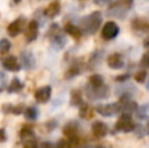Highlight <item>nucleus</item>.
<instances>
[{
	"instance_id": "obj_1",
	"label": "nucleus",
	"mask_w": 149,
	"mask_h": 148,
	"mask_svg": "<svg viewBox=\"0 0 149 148\" xmlns=\"http://www.w3.org/2000/svg\"><path fill=\"white\" fill-rule=\"evenodd\" d=\"M101 24H102V13L100 10H94L80 20V28L81 31L86 34H94L100 29Z\"/></svg>"
},
{
	"instance_id": "obj_2",
	"label": "nucleus",
	"mask_w": 149,
	"mask_h": 148,
	"mask_svg": "<svg viewBox=\"0 0 149 148\" xmlns=\"http://www.w3.org/2000/svg\"><path fill=\"white\" fill-rule=\"evenodd\" d=\"M134 5V0H116L107 10L109 16H114L118 18H123L126 16L127 10Z\"/></svg>"
},
{
	"instance_id": "obj_3",
	"label": "nucleus",
	"mask_w": 149,
	"mask_h": 148,
	"mask_svg": "<svg viewBox=\"0 0 149 148\" xmlns=\"http://www.w3.org/2000/svg\"><path fill=\"white\" fill-rule=\"evenodd\" d=\"M85 94L89 100L92 101H97V100H105L110 96V88L107 85H101V87H92L88 85L85 89Z\"/></svg>"
},
{
	"instance_id": "obj_4",
	"label": "nucleus",
	"mask_w": 149,
	"mask_h": 148,
	"mask_svg": "<svg viewBox=\"0 0 149 148\" xmlns=\"http://www.w3.org/2000/svg\"><path fill=\"white\" fill-rule=\"evenodd\" d=\"M136 128V125L132 121L131 115L124 113L119 117L118 122L115 123V131H122V133H132Z\"/></svg>"
},
{
	"instance_id": "obj_5",
	"label": "nucleus",
	"mask_w": 149,
	"mask_h": 148,
	"mask_svg": "<svg viewBox=\"0 0 149 148\" xmlns=\"http://www.w3.org/2000/svg\"><path fill=\"white\" fill-rule=\"evenodd\" d=\"M95 112H97L98 114H101L102 117H113V115L122 112V108H120V104L113 102V104L98 105V106L95 108Z\"/></svg>"
},
{
	"instance_id": "obj_6",
	"label": "nucleus",
	"mask_w": 149,
	"mask_h": 148,
	"mask_svg": "<svg viewBox=\"0 0 149 148\" xmlns=\"http://www.w3.org/2000/svg\"><path fill=\"white\" fill-rule=\"evenodd\" d=\"M119 31H120V29H119V25L116 22H114V21H109V22H106L105 25H103L102 28V38L106 39V41H110V39H114L118 37Z\"/></svg>"
},
{
	"instance_id": "obj_7",
	"label": "nucleus",
	"mask_w": 149,
	"mask_h": 148,
	"mask_svg": "<svg viewBox=\"0 0 149 148\" xmlns=\"http://www.w3.org/2000/svg\"><path fill=\"white\" fill-rule=\"evenodd\" d=\"M20 60L22 68L25 70H33L36 67V58L31 51H22L20 54Z\"/></svg>"
},
{
	"instance_id": "obj_8",
	"label": "nucleus",
	"mask_w": 149,
	"mask_h": 148,
	"mask_svg": "<svg viewBox=\"0 0 149 148\" xmlns=\"http://www.w3.org/2000/svg\"><path fill=\"white\" fill-rule=\"evenodd\" d=\"M107 66L111 70H120L124 66V60L119 52H114V54L109 55L107 58Z\"/></svg>"
},
{
	"instance_id": "obj_9",
	"label": "nucleus",
	"mask_w": 149,
	"mask_h": 148,
	"mask_svg": "<svg viewBox=\"0 0 149 148\" xmlns=\"http://www.w3.org/2000/svg\"><path fill=\"white\" fill-rule=\"evenodd\" d=\"M3 67L7 71H10V72H17V71L21 70V63H18L16 57L9 55L5 59H3Z\"/></svg>"
},
{
	"instance_id": "obj_10",
	"label": "nucleus",
	"mask_w": 149,
	"mask_h": 148,
	"mask_svg": "<svg viewBox=\"0 0 149 148\" xmlns=\"http://www.w3.org/2000/svg\"><path fill=\"white\" fill-rule=\"evenodd\" d=\"M92 133L97 139H102V138H105V136L107 135L109 128L103 122L97 121V122H94L92 125Z\"/></svg>"
},
{
	"instance_id": "obj_11",
	"label": "nucleus",
	"mask_w": 149,
	"mask_h": 148,
	"mask_svg": "<svg viewBox=\"0 0 149 148\" xmlns=\"http://www.w3.org/2000/svg\"><path fill=\"white\" fill-rule=\"evenodd\" d=\"M24 21L25 20H24L22 17H20V18H17V20H15L13 22H10L7 28L8 34H9L10 37L18 36V34L21 33V30H22V28H24Z\"/></svg>"
},
{
	"instance_id": "obj_12",
	"label": "nucleus",
	"mask_w": 149,
	"mask_h": 148,
	"mask_svg": "<svg viewBox=\"0 0 149 148\" xmlns=\"http://www.w3.org/2000/svg\"><path fill=\"white\" fill-rule=\"evenodd\" d=\"M51 97V87L50 85H45L42 88H39L38 91L36 92V100L39 104H45L47 102Z\"/></svg>"
},
{
	"instance_id": "obj_13",
	"label": "nucleus",
	"mask_w": 149,
	"mask_h": 148,
	"mask_svg": "<svg viewBox=\"0 0 149 148\" xmlns=\"http://www.w3.org/2000/svg\"><path fill=\"white\" fill-rule=\"evenodd\" d=\"M38 29H39V25L36 20H31L28 25V29H26V41L28 42H33L34 39H37L38 37Z\"/></svg>"
},
{
	"instance_id": "obj_14",
	"label": "nucleus",
	"mask_w": 149,
	"mask_h": 148,
	"mask_svg": "<svg viewBox=\"0 0 149 148\" xmlns=\"http://www.w3.org/2000/svg\"><path fill=\"white\" fill-rule=\"evenodd\" d=\"M63 134L67 136L68 139H73L79 136V125L76 122H70L64 126L63 128Z\"/></svg>"
},
{
	"instance_id": "obj_15",
	"label": "nucleus",
	"mask_w": 149,
	"mask_h": 148,
	"mask_svg": "<svg viewBox=\"0 0 149 148\" xmlns=\"http://www.w3.org/2000/svg\"><path fill=\"white\" fill-rule=\"evenodd\" d=\"M59 13H60V3L59 1H51L47 5L46 9H45V15L50 18L56 17Z\"/></svg>"
},
{
	"instance_id": "obj_16",
	"label": "nucleus",
	"mask_w": 149,
	"mask_h": 148,
	"mask_svg": "<svg viewBox=\"0 0 149 148\" xmlns=\"http://www.w3.org/2000/svg\"><path fill=\"white\" fill-rule=\"evenodd\" d=\"M65 43H67V39L60 33H55V36L51 37V46L55 50H62L65 46Z\"/></svg>"
},
{
	"instance_id": "obj_17",
	"label": "nucleus",
	"mask_w": 149,
	"mask_h": 148,
	"mask_svg": "<svg viewBox=\"0 0 149 148\" xmlns=\"http://www.w3.org/2000/svg\"><path fill=\"white\" fill-rule=\"evenodd\" d=\"M132 28L139 31H147L149 29V22L144 18H135L132 21Z\"/></svg>"
},
{
	"instance_id": "obj_18",
	"label": "nucleus",
	"mask_w": 149,
	"mask_h": 148,
	"mask_svg": "<svg viewBox=\"0 0 149 148\" xmlns=\"http://www.w3.org/2000/svg\"><path fill=\"white\" fill-rule=\"evenodd\" d=\"M120 108L124 113L130 114V113H132V112H136L137 104L135 101H132V100H127V101H124V102H120Z\"/></svg>"
},
{
	"instance_id": "obj_19",
	"label": "nucleus",
	"mask_w": 149,
	"mask_h": 148,
	"mask_svg": "<svg viewBox=\"0 0 149 148\" xmlns=\"http://www.w3.org/2000/svg\"><path fill=\"white\" fill-rule=\"evenodd\" d=\"M22 88H24V84L21 83L17 77H15L12 81H10L9 85H8L7 91H8V93H17V92L22 91Z\"/></svg>"
},
{
	"instance_id": "obj_20",
	"label": "nucleus",
	"mask_w": 149,
	"mask_h": 148,
	"mask_svg": "<svg viewBox=\"0 0 149 148\" xmlns=\"http://www.w3.org/2000/svg\"><path fill=\"white\" fill-rule=\"evenodd\" d=\"M3 112L7 113V114H21V113L24 112V106H21V105L15 106V105L5 104L4 106H3Z\"/></svg>"
},
{
	"instance_id": "obj_21",
	"label": "nucleus",
	"mask_w": 149,
	"mask_h": 148,
	"mask_svg": "<svg viewBox=\"0 0 149 148\" xmlns=\"http://www.w3.org/2000/svg\"><path fill=\"white\" fill-rule=\"evenodd\" d=\"M64 30H65V33H68L70 36H72L73 38H76V39H79L80 37H81V29L74 26L73 24H67V25L64 26Z\"/></svg>"
},
{
	"instance_id": "obj_22",
	"label": "nucleus",
	"mask_w": 149,
	"mask_h": 148,
	"mask_svg": "<svg viewBox=\"0 0 149 148\" xmlns=\"http://www.w3.org/2000/svg\"><path fill=\"white\" fill-rule=\"evenodd\" d=\"M84 104L82 96L80 91H72L71 92V106H81Z\"/></svg>"
},
{
	"instance_id": "obj_23",
	"label": "nucleus",
	"mask_w": 149,
	"mask_h": 148,
	"mask_svg": "<svg viewBox=\"0 0 149 148\" xmlns=\"http://www.w3.org/2000/svg\"><path fill=\"white\" fill-rule=\"evenodd\" d=\"M20 138L24 140H28V139L34 138V130L30 126H22L20 130Z\"/></svg>"
},
{
	"instance_id": "obj_24",
	"label": "nucleus",
	"mask_w": 149,
	"mask_h": 148,
	"mask_svg": "<svg viewBox=\"0 0 149 148\" xmlns=\"http://www.w3.org/2000/svg\"><path fill=\"white\" fill-rule=\"evenodd\" d=\"M135 113H136V115H137L139 119H145V118H148V115H149V102L148 104L141 105V106H139Z\"/></svg>"
},
{
	"instance_id": "obj_25",
	"label": "nucleus",
	"mask_w": 149,
	"mask_h": 148,
	"mask_svg": "<svg viewBox=\"0 0 149 148\" xmlns=\"http://www.w3.org/2000/svg\"><path fill=\"white\" fill-rule=\"evenodd\" d=\"M93 112H94V110H93L90 106H88V105L82 104L81 106H80V117H81V118L90 119V118L93 117Z\"/></svg>"
},
{
	"instance_id": "obj_26",
	"label": "nucleus",
	"mask_w": 149,
	"mask_h": 148,
	"mask_svg": "<svg viewBox=\"0 0 149 148\" xmlns=\"http://www.w3.org/2000/svg\"><path fill=\"white\" fill-rule=\"evenodd\" d=\"M24 114H25V118H26V119H29V121H36L37 118H38V109H37L36 106H30V108H28V109H25Z\"/></svg>"
},
{
	"instance_id": "obj_27",
	"label": "nucleus",
	"mask_w": 149,
	"mask_h": 148,
	"mask_svg": "<svg viewBox=\"0 0 149 148\" xmlns=\"http://www.w3.org/2000/svg\"><path fill=\"white\" fill-rule=\"evenodd\" d=\"M105 84V81H103V77L102 75H98V73H95V75H92L89 77V85L92 87H101Z\"/></svg>"
},
{
	"instance_id": "obj_28",
	"label": "nucleus",
	"mask_w": 149,
	"mask_h": 148,
	"mask_svg": "<svg viewBox=\"0 0 149 148\" xmlns=\"http://www.w3.org/2000/svg\"><path fill=\"white\" fill-rule=\"evenodd\" d=\"M80 73V66L79 64H72L71 66V68L67 71V73H65V79H72L74 76H77Z\"/></svg>"
},
{
	"instance_id": "obj_29",
	"label": "nucleus",
	"mask_w": 149,
	"mask_h": 148,
	"mask_svg": "<svg viewBox=\"0 0 149 148\" xmlns=\"http://www.w3.org/2000/svg\"><path fill=\"white\" fill-rule=\"evenodd\" d=\"M10 50V42L8 39H0V52L1 54H7Z\"/></svg>"
},
{
	"instance_id": "obj_30",
	"label": "nucleus",
	"mask_w": 149,
	"mask_h": 148,
	"mask_svg": "<svg viewBox=\"0 0 149 148\" xmlns=\"http://www.w3.org/2000/svg\"><path fill=\"white\" fill-rule=\"evenodd\" d=\"M22 148H38V143H37L36 139H28V140H25V143H24Z\"/></svg>"
},
{
	"instance_id": "obj_31",
	"label": "nucleus",
	"mask_w": 149,
	"mask_h": 148,
	"mask_svg": "<svg viewBox=\"0 0 149 148\" xmlns=\"http://www.w3.org/2000/svg\"><path fill=\"white\" fill-rule=\"evenodd\" d=\"M145 79H147V72H145V71H140V72H137L136 75H135V80H136L137 83H144Z\"/></svg>"
},
{
	"instance_id": "obj_32",
	"label": "nucleus",
	"mask_w": 149,
	"mask_h": 148,
	"mask_svg": "<svg viewBox=\"0 0 149 148\" xmlns=\"http://www.w3.org/2000/svg\"><path fill=\"white\" fill-rule=\"evenodd\" d=\"M54 148H72L70 142L64 140V139H62V140H59L56 143V146H54Z\"/></svg>"
},
{
	"instance_id": "obj_33",
	"label": "nucleus",
	"mask_w": 149,
	"mask_h": 148,
	"mask_svg": "<svg viewBox=\"0 0 149 148\" xmlns=\"http://www.w3.org/2000/svg\"><path fill=\"white\" fill-rule=\"evenodd\" d=\"M140 64H141L143 67H149V51L143 54L141 60H140Z\"/></svg>"
},
{
	"instance_id": "obj_34",
	"label": "nucleus",
	"mask_w": 149,
	"mask_h": 148,
	"mask_svg": "<svg viewBox=\"0 0 149 148\" xmlns=\"http://www.w3.org/2000/svg\"><path fill=\"white\" fill-rule=\"evenodd\" d=\"M4 85H5V73L0 71V92L4 89Z\"/></svg>"
},
{
	"instance_id": "obj_35",
	"label": "nucleus",
	"mask_w": 149,
	"mask_h": 148,
	"mask_svg": "<svg viewBox=\"0 0 149 148\" xmlns=\"http://www.w3.org/2000/svg\"><path fill=\"white\" fill-rule=\"evenodd\" d=\"M111 1H114V0H94V3L95 4H98V5H107V4H110Z\"/></svg>"
},
{
	"instance_id": "obj_36",
	"label": "nucleus",
	"mask_w": 149,
	"mask_h": 148,
	"mask_svg": "<svg viewBox=\"0 0 149 148\" xmlns=\"http://www.w3.org/2000/svg\"><path fill=\"white\" fill-rule=\"evenodd\" d=\"M128 79H130V75H128V73H124V75L115 77V80L116 81H126V80H128Z\"/></svg>"
},
{
	"instance_id": "obj_37",
	"label": "nucleus",
	"mask_w": 149,
	"mask_h": 148,
	"mask_svg": "<svg viewBox=\"0 0 149 148\" xmlns=\"http://www.w3.org/2000/svg\"><path fill=\"white\" fill-rule=\"evenodd\" d=\"M7 140V134H5V130L0 128V142H5Z\"/></svg>"
},
{
	"instance_id": "obj_38",
	"label": "nucleus",
	"mask_w": 149,
	"mask_h": 148,
	"mask_svg": "<svg viewBox=\"0 0 149 148\" xmlns=\"http://www.w3.org/2000/svg\"><path fill=\"white\" fill-rule=\"evenodd\" d=\"M41 148H54V144L51 142H43L41 144Z\"/></svg>"
},
{
	"instance_id": "obj_39",
	"label": "nucleus",
	"mask_w": 149,
	"mask_h": 148,
	"mask_svg": "<svg viewBox=\"0 0 149 148\" xmlns=\"http://www.w3.org/2000/svg\"><path fill=\"white\" fill-rule=\"evenodd\" d=\"M144 46H145V47H149V37L144 41Z\"/></svg>"
},
{
	"instance_id": "obj_40",
	"label": "nucleus",
	"mask_w": 149,
	"mask_h": 148,
	"mask_svg": "<svg viewBox=\"0 0 149 148\" xmlns=\"http://www.w3.org/2000/svg\"><path fill=\"white\" fill-rule=\"evenodd\" d=\"M147 89L149 91V81H148V84H147Z\"/></svg>"
},
{
	"instance_id": "obj_41",
	"label": "nucleus",
	"mask_w": 149,
	"mask_h": 148,
	"mask_svg": "<svg viewBox=\"0 0 149 148\" xmlns=\"http://www.w3.org/2000/svg\"><path fill=\"white\" fill-rule=\"evenodd\" d=\"M97 148H106V147H103V146H100V147H97Z\"/></svg>"
}]
</instances>
